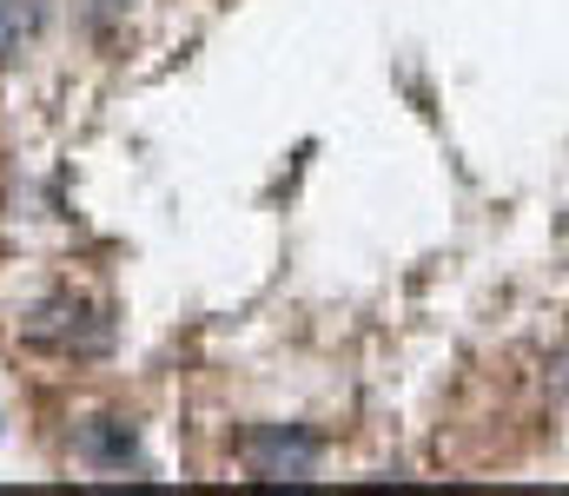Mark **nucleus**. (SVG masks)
I'll use <instances>...</instances> for the list:
<instances>
[{
    "instance_id": "nucleus-2",
    "label": "nucleus",
    "mask_w": 569,
    "mask_h": 496,
    "mask_svg": "<svg viewBox=\"0 0 569 496\" xmlns=\"http://www.w3.org/2000/svg\"><path fill=\"white\" fill-rule=\"evenodd\" d=\"M73 444H80V457H87L93 470H140V437H133L120 417H87Z\"/></svg>"
},
{
    "instance_id": "nucleus-3",
    "label": "nucleus",
    "mask_w": 569,
    "mask_h": 496,
    "mask_svg": "<svg viewBox=\"0 0 569 496\" xmlns=\"http://www.w3.org/2000/svg\"><path fill=\"white\" fill-rule=\"evenodd\" d=\"M33 0H0V60H13L20 53V40L33 33Z\"/></svg>"
},
{
    "instance_id": "nucleus-1",
    "label": "nucleus",
    "mask_w": 569,
    "mask_h": 496,
    "mask_svg": "<svg viewBox=\"0 0 569 496\" xmlns=\"http://www.w3.org/2000/svg\"><path fill=\"white\" fill-rule=\"evenodd\" d=\"M239 457H246V470H252V477L298 484V477H311V464H318V437H311V431H298V424H259V431H246Z\"/></svg>"
}]
</instances>
